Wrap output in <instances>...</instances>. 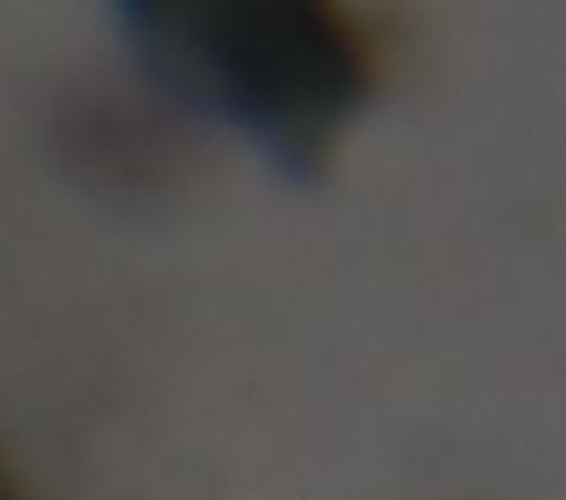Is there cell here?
I'll list each match as a JSON object with an SVG mask.
<instances>
[{"instance_id": "2", "label": "cell", "mask_w": 566, "mask_h": 500, "mask_svg": "<svg viewBox=\"0 0 566 500\" xmlns=\"http://www.w3.org/2000/svg\"><path fill=\"white\" fill-rule=\"evenodd\" d=\"M0 500H22V491H18V482L9 478V469H4V460H0Z\"/></svg>"}, {"instance_id": "1", "label": "cell", "mask_w": 566, "mask_h": 500, "mask_svg": "<svg viewBox=\"0 0 566 500\" xmlns=\"http://www.w3.org/2000/svg\"><path fill=\"white\" fill-rule=\"evenodd\" d=\"M115 27L142 75L239 128L279 173L323 177L380 80V40L336 0H124Z\"/></svg>"}]
</instances>
